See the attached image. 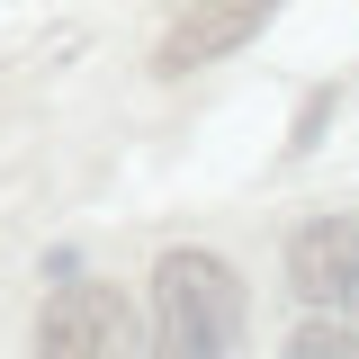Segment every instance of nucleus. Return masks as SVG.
Wrapping results in <instances>:
<instances>
[{"label":"nucleus","mask_w":359,"mask_h":359,"mask_svg":"<svg viewBox=\"0 0 359 359\" xmlns=\"http://www.w3.org/2000/svg\"><path fill=\"white\" fill-rule=\"evenodd\" d=\"M243 278L216 252H162L153 269V359H233Z\"/></svg>","instance_id":"f257e3e1"},{"label":"nucleus","mask_w":359,"mask_h":359,"mask_svg":"<svg viewBox=\"0 0 359 359\" xmlns=\"http://www.w3.org/2000/svg\"><path fill=\"white\" fill-rule=\"evenodd\" d=\"M287 287L314 314L359 323V216H314L287 233Z\"/></svg>","instance_id":"7ed1b4c3"},{"label":"nucleus","mask_w":359,"mask_h":359,"mask_svg":"<svg viewBox=\"0 0 359 359\" xmlns=\"http://www.w3.org/2000/svg\"><path fill=\"white\" fill-rule=\"evenodd\" d=\"M36 359H135V306L108 278L54 287V306L36 323Z\"/></svg>","instance_id":"f03ea898"},{"label":"nucleus","mask_w":359,"mask_h":359,"mask_svg":"<svg viewBox=\"0 0 359 359\" xmlns=\"http://www.w3.org/2000/svg\"><path fill=\"white\" fill-rule=\"evenodd\" d=\"M287 359H359V323L323 314V323H306V332L287 341Z\"/></svg>","instance_id":"39448f33"},{"label":"nucleus","mask_w":359,"mask_h":359,"mask_svg":"<svg viewBox=\"0 0 359 359\" xmlns=\"http://www.w3.org/2000/svg\"><path fill=\"white\" fill-rule=\"evenodd\" d=\"M323 117H332V90H323V99H306V117H297V144H287V153H306L314 135H323Z\"/></svg>","instance_id":"423d86ee"},{"label":"nucleus","mask_w":359,"mask_h":359,"mask_svg":"<svg viewBox=\"0 0 359 359\" xmlns=\"http://www.w3.org/2000/svg\"><path fill=\"white\" fill-rule=\"evenodd\" d=\"M278 0H198L189 18H180L171 36H162V54H153V72H198V63H216V54H233V45L261 27Z\"/></svg>","instance_id":"20e7f679"}]
</instances>
